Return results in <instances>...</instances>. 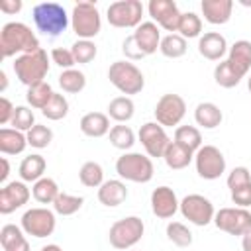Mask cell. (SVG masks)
Masks as SVG:
<instances>
[{
    "label": "cell",
    "instance_id": "obj_1",
    "mask_svg": "<svg viewBox=\"0 0 251 251\" xmlns=\"http://www.w3.org/2000/svg\"><path fill=\"white\" fill-rule=\"evenodd\" d=\"M39 39L37 35L31 31L29 25L22 24V22H8L4 24L2 31H0V51H2V59H10V57H20L24 53H33L39 51Z\"/></svg>",
    "mask_w": 251,
    "mask_h": 251
},
{
    "label": "cell",
    "instance_id": "obj_2",
    "mask_svg": "<svg viewBox=\"0 0 251 251\" xmlns=\"http://www.w3.org/2000/svg\"><path fill=\"white\" fill-rule=\"evenodd\" d=\"M31 16H33V24H35L37 31H41L43 35H49V37H57V35L65 33L71 24L67 10L57 2L35 4L31 10Z\"/></svg>",
    "mask_w": 251,
    "mask_h": 251
},
{
    "label": "cell",
    "instance_id": "obj_3",
    "mask_svg": "<svg viewBox=\"0 0 251 251\" xmlns=\"http://www.w3.org/2000/svg\"><path fill=\"white\" fill-rule=\"evenodd\" d=\"M14 73H16V78L22 84H25L27 88L33 86V84L45 82L43 78L49 73V55H47V51L39 49V51L24 53V55L16 57L14 59Z\"/></svg>",
    "mask_w": 251,
    "mask_h": 251
},
{
    "label": "cell",
    "instance_id": "obj_4",
    "mask_svg": "<svg viewBox=\"0 0 251 251\" xmlns=\"http://www.w3.org/2000/svg\"><path fill=\"white\" fill-rule=\"evenodd\" d=\"M116 173L124 180L143 184V182H149L153 178L155 169H153V161H151L149 155L129 151V153H124L122 157H118V161H116Z\"/></svg>",
    "mask_w": 251,
    "mask_h": 251
},
{
    "label": "cell",
    "instance_id": "obj_5",
    "mask_svg": "<svg viewBox=\"0 0 251 251\" xmlns=\"http://www.w3.org/2000/svg\"><path fill=\"white\" fill-rule=\"evenodd\" d=\"M108 78L126 96L139 94L145 86L143 73L131 61H114L108 69Z\"/></svg>",
    "mask_w": 251,
    "mask_h": 251
},
{
    "label": "cell",
    "instance_id": "obj_6",
    "mask_svg": "<svg viewBox=\"0 0 251 251\" xmlns=\"http://www.w3.org/2000/svg\"><path fill=\"white\" fill-rule=\"evenodd\" d=\"M71 27L78 39H92L102 29V18L94 2H78L71 12Z\"/></svg>",
    "mask_w": 251,
    "mask_h": 251
},
{
    "label": "cell",
    "instance_id": "obj_7",
    "mask_svg": "<svg viewBox=\"0 0 251 251\" xmlns=\"http://www.w3.org/2000/svg\"><path fill=\"white\" fill-rule=\"evenodd\" d=\"M143 231H145V226H143L141 218L127 216V218H122L112 224V227L108 231V239L114 249L126 251V249H131L143 237Z\"/></svg>",
    "mask_w": 251,
    "mask_h": 251
},
{
    "label": "cell",
    "instance_id": "obj_8",
    "mask_svg": "<svg viewBox=\"0 0 251 251\" xmlns=\"http://www.w3.org/2000/svg\"><path fill=\"white\" fill-rule=\"evenodd\" d=\"M196 173L204 180H216L226 173V157L216 145H202L194 153Z\"/></svg>",
    "mask_w": 251,
    "mask_h": 251
},
{
    "label": "cell",
    "instance_id": "obj_9",
    "mask_svg": "<svg viewBox=\"0 0 251 251\" xmlns=\"http://www.w3.org/2000/svg\"><path fill=\"white\" fill-rule=\"evenodd\" d=\"M108 24L114 27H137L143 18V4L139 0H118L106 10Z\"/></svg>",
    "mask_w": 251,
    "mask_h": 251
},
{
    "label": "cell",
    "instance_id": "obj_10",
    "mask_svg": "<svg viewBox=\"0 0 251 251\" xmlns=\"http://www.w3.org/2000/svg\"><path fill=\"white\" fill-rule=\"evenodd\" d=\"M180 214L184 220H188L190 224L194 226H208L210 222H214V216H216V210H214V204L202 196V194H188L180 200V206H178Z\"/></svg>",
    "mask_w": 251,
    "mask_h": 251
},
{
    "label": "cell",
    "instance_id": "obj_11",
    "mask_svg": "<svg viewBox=\"0 0 251 251\" xmlns=\"http://www.w3.org/2000/svg\"><path fill=\"white\" fill-rule=\"evenodd\" d=\"M55 212L49 208H29L22 216V229L31 237H49L55 231Z\"/></svg>",
    "mask_w": 251,
    "mask_h": 251
},
{
    "label": "cell",
    "instance_id": "obj_12",
    "mask_svg": "<svg viewBox=\"0 0 251 251\" xmlns=\"http://www.w3.org/2000/svg\"><path fill=\"white\" fill-rule=\"evenodd\" d=\"M214 226L229 235H245L251 229V212L247 208H220L214 216Z\"/></svg>",
    "mask_w": 251,
    "mask_h": 251
},
{
    "label": "cell",
    "instance_id": "obj_13",
    "mask_svg": "<svg viewBox=\"0 0 251 251\" xmlns=\"http://www.w3.org/2000/svg\"><path fill=\"white\" fill-rule=\"evenodd\" d=\"M186 114V102L180 94H163L155 104V120L163 127L178 126Z\"/></svg>",
    "mask_w": 251,
    "mask_h": 251
},
{
    "label": "cell",
    "instance_id": "obj_14",
    "mask_svg": "<svg viewBox=\"0 0 251 251\" xmlns=\"http://www.w3.org/2000/svg\"><path fill=\"white\" fill-rule=\"evenodd\" d=\"M137 137H139V141H141L145 153H147L149 157H157V159H159V157L163 159L167 147L171 145V139H169L165 127H163L161 124H157V122H147V124H143V126L139 127Z\"/></svg>",
    "mask_w": 251,
    "mask_h": 251
},
{
    "label": "cell",
    "instance_id": "obj_15",
    "mask_svg": "<svg viewBox=\"0 0 251 251\" xmlns=\"http://www.w3.org/2000/svg\"><path fill=\"white\" fill-rule=\"evenodd\" d=\"M147 12L153 18V22H157L159 27H163L165 31H178V24L182 14L178 12L176 2L173 0H151L147 4Z\"/></svg>",
    "mask_w": 251,
    "mask_h": 251
},
{
    "label": "cell",
    "instance_id": "obj_16",
    "mask_svg": "<svg viewBox=\"0 0 251 251\" xmlns=\"http://www.w3.org/2000/svg\"><path fill=\"white\" fill-rule=\"evenodd\" d=\"M31 192L24 180H12L0 190V214H12L24 204H27Z\"/></svg>",
    "mask_w": 251,
    "mask_h": 251
},
{
    "label": "cell",
    "instance_id": "obj_17",
    "mask_svg": "<svg viewBox=\"0 0 251 251\" xmlns=\"http://www.w3.org/2000/svg\"><path fill=\"white\" fill-rule=\"evenodd\" d=\"M178 206H180V202L171 186H157L151 192V210L157 218H161V220L173 218L178 212Z\"/></svg>",
    "mask_w": 251,
    "mask_h": 251
},
{
    "label": "cell",
    "instance_id": "obj_18",
    "mask_svg": "<svg viewBox=\"0 0 251 251\" xmlns=\"http://www.w3.org/2000/svg\"><path fill=\"white\" fill-rule=\"evenodd\" d=\"M133 35V39H135V43H137V47L141 49V53L147 57V55H153L157 49H159V45H161V31H159V25L155 24V22H141L137 27H135V31L131 33Z\"/></svg>",
    "mask_w": 251,
    "mask_h": 251
},
{
    "label": "cell",
    "instance_id": "obj_19",
    "mask_svg": "<svg viewBox=\"0 0 251 251\" xmlns=\"http://www.w3.org/2000/svg\"><path fill=\"white\" fill-rule=\"evenodd\" d=\"M198 53L208 61H222L227 53V41L218 31H208L198 39Z\"/></svg>",
    "mask_w": 251,
    "mask_h": 251
},
{
    "label": "cell",
    "instance_id": "obj_20",
    "mask_svg": "<svg viewBox=\"0 0 251 251\" xmlns=\"http://www.w3.org/2000/svg\"><path fill=\"white\" fill-rule=\"evenodd\" d=\"M200 10L208 24L222 25V24H227L231 18L233 2L231 0H202Z\"/></svg>",
    "mask_w": 251,
    "mask_h": 251
},
{
    "label": "cell",
    "instance_id": "obj_21",
    "mask_svg": "<svg viewBox=\"0 0 251 251\" xmlns=\"http://www.w3.org/2000/svg\"><path fill=\"white\" fill-rule=\"evenodd\" d=\"M126 198H127V186L124 180H118V178L104 180V184L98 188V200L108 208H116L124 204Z\"/></svg>",
    "mask_w": 251,
    "mask_h": 251
},
{
    "label": "cell",
    "instance_id": "obj_22",
    "mask_svg": "<svg viewBox=\"0 0 251 251\" xmlns=\"http://www.w3.org/2000/svg\"><path fill=\"white\" fill-rule=\"evenodd\" d=\"M80 131L86 137H104L110 133V116L102 112H88L80 118Z\"/></svg>",
    "mask_w": 251,
    "mask_h": 251
},
{
    "label": "cell",
    "instance_id": "obj_23",
    "mask_svg": "<svg viewBox=\"0 0 251 251\" xmlns=\"http://www.w3.org/2000/svg\"><path fill=\"white\" fill-rule=\"evenodd\" d=\"M0 243L4 251H29V243L24 235V229L14 226V224H6L0 229Z\"/></svg>",
    "mask_w": 251,
    "mask_h": 251
},
{
    "label": "cell",
    "instance_id": "obj_24",
    "mask_svg": "<svg viewBox=\"0 0 251 251\" xmlns=\"http://www.w3.org/2000/svg\"><path fill=\"white\" fill-rule=\"evenodd\" d=\"M194 120L204 129H216L222 124L224 114H222L218 104H214V102H200L196 106V110H194Z\"/></svg>",
    "mask_w": 251,
    "mask_h": 251
},
{
    "label": "cell",
    "instance_id": "obj_25",
    "mask_svg": "<svg viewBox=\"0 0 251 251\" xmlns=\"http://www.w3.org/2000/svg\"><path fill=\"white\" fill-rule=\"evenodd\" d=\"M27 147V137L24 131H18L14 127H2L0 129V151L4 155H20Z\"/></svg>",
    "mask_w": 251,
    "mask_h": 251
},
{
    "label": "cell",
    "instance_id": "obj_26",
    "mask_svg": "<svg viewBox=\"0 0 251 251\" xmlns=\"http://www.w3.org/2000/svg\"><path fill=\"white\" fill-rule=\"evenodd\" d=\"M47 169V163L43 159V155L39 153H33V155H27L24 157V161L20 163V178L24 182H37L39 178H43V173Z\"/></svg>",
    "mask_w": 251,
    "mask_h": 251
},
{
    "label": "cell",
    "instance_id": "obj_27",
    "mask_svg": "<svg viewBox=\"0 0 251 251\" xmlns=\"http://www.w3.org/2000/svg\"><path fill=\"white\" fill-rule=\"evenodd\" d=\"M227 61L245 76L251 69V41L239 39L227 51Z\"/></svg>",
    "mask_w": 251,
    "mask_h": 251
},
{
    "label": "cell",
    "instance_id": "obj_28",
    "mask_svg": "<svg viewBox=\"0 0 251 251\" xmlns=\"http://www.w3.org/2000/svg\"><path fill=\"white\" fill-rule=\"evenodd\" d=\"M163 159H165V163H167L169 169H173V171H180V169H186V167L192 163L194 153L188 151V149H184L182 145L171 141V145L167 147Z\"/></svg>",
    "mask_w": 251,
    "mask_h": 251
},
{
    "label": "cell",
    "instance_id": "obj_29",
    "mask_svg": "<svg viewBox=\"0 0 251 251\" xmlns=\"http://www.w3.org/2000/svg\"><path fill=\"white\" fill-rule=\"evenodd\" d=\"M133 114H135V104L129 96H116L108 104V116L118 124L129 122L133 118Z\"/></svg>",
    "mask_w": 251,
    "mask_h": 251
},
{
    "label": "cell",
    "instance_id": "obj_30",
    "mask_svg": "<svg viewBox=\"0 0 251 251\" xmlns=\"http://www.w3.org/2000/svg\"><path fill=\"white\" fill-rule=\"evenodd\" d=\"M241 78H243V75L227 59L226 61H220L216 65V69H214V80L222 88H233V86H237L241 82Z\"/></svg>",
    "mask_w": 251,
    "mask_h": 251
},
{
    "label": "cell",
    "instance_id": "obj_31",
    "mask_svg": "<svg viewBox=\"0 0 251 251\" xmlns=\"http://www.w3.org/2000/svg\"><path fill=\"white\" fill-rule=\"evenodd\" d=\"M59 194H61L59 184H57L53 178H49V176L39 178V180L33 182V186H31V196H33L39 204H53Z\"/></svg>",
    "mask_w": 251,
    "mask_h": 251
},
{
    "label": "cell",
    "instance_id": "obj_32",
    "mask_svg": "<svg viewBox=\"0 0 251 251\" xmlns=\"http://www.w3.org/2000/svg\"><path fill=\"white\" fill-rule=\"evenodd\" d=\"M175 143H178L184 149L196 153L202 147V133L194 126H178L175 129Z\"/></svg>",
    "mask_w": 251,
    "mask_h": 251
},
{
    "label": "cell",
    "instance_id": "obj_33",
    "mask_svg": "<svg viewBox=\"0 0 251 251\" xmlns=\"http://www.w3.org/2000/svg\"><path fill=\"white\" fill-rule=\"evenodd\" d=\"M59 86L67 94H78L86 86V75L78 69H67L59 75Z\"/></svg>",
    "mask_w": 251,
    "mask_h": 251
},
{
    "label": "cell",
    "instance_id": "obj_34",
    "mask_svg": "<svg viewBox=\"0 0 251 251\" xmlns=\"http://www.w3.org/2000/svg\"><path fill=\"white\" fill-rule=\"evenodd\" d=\"M53 94H55V92H53V88H51L49 82H39V84H33V86L27 88L25 100H27V104H29L31 108L43 110V108L49 104V100L53 98Z\"/></svg>",
    "mask_w": 251,
    "mask_h": 251
},
{
    "label": "cell",
    "instance_id": "obj_35",
    "mask_svg": "<svg viewBox=\"0 0 251 251\" xmlns=\"http://www.w3.org/2000/svg\"><path fill=\"white\" fill-rule=\"evenodd\" d=\"M78 178L88 188H100L104 184V169L96 161H86L78 171Z\"/></svg>",
    "mask_w": 251,
    "mask_h": 251
},
{
    "label": "cell",
    "instance_id": "obj_36",
    "mask_svg": "<svg viewBox=\"0 0 251 251\" xmlns=\"http://www.w3.org/2000/svg\"><path fill=\"white\" fill-rule=\"evenodd\" d=\"M186 49H188V43H186V39H184L182 35H178V33H169V35H165V37L161 39V45H159V51H161L165 57H169V59H178V57H182V55L186 53Z\"/></svg>",
    "mask_w": 251,
    "mask_h": 251
},
{
    "label": "cell",
    "instance_id": "obj_37",
    "mask_svg": "<svg viewBox=\"0 0 251 251\" xmlns=\"http://www.w3.org/2000/svg\"><path fill=\"white\" fill-rule=\"evenodd\" d=\"M82 202H84L82 196H75V194H69V192H61V194L57 196V200L53 202V212H55V214H61V216H73V214H76V212L82 208Z\"/></svg>",
    "mask_w": 251,
    "mask_h": 251
},
{
    "label": "cell",
    "instance_id": "obj_38",
    "mask_svg": "<svg viewBox=\"0 0 251 251\" xmlns=\"http://www.w3.org/2000/svg\"><path fill=\"white\" fill-rule=\"evenodd\" d=\"M110 143L116 147V149H122V151H127L133 147L135 143V133L129 126H124V124H118L110 129Z\"/></svg>",
    "mask_w": 251,
    "mask_h": 251
},
{
    "label": "cell",
    "instance_id": "obj_39",
    "mask_svg": "<svg viewBox=\"0 0 251 251\" xmlns=\"http://www.w3.org/2000/svg\"><path fill=\"white\" fill-rule=\"evenodd\" d=\"M167 239L176 247H190L192 231L182 222H171V224H167Z\"/></svg>",
    "mask_w": 251,
    "mask_h": 251
},
{
    "label": "cell",
    "instance_id": "obj_40",
    "mask_svg": "<svg viewBox=\"0 0 251 251\" xmlns=\"http://www.w3.org/2000/svg\"><path fill=\"white\" fill-rule=\"evenodd\" d=\"M200 31H202L200 16L194 12H184L178 24V35H182L184 39H192V37H200Z\"/></svg>",
    "mask_w": 251,
    "mask_h": 251
},
{
    "label": "cell",
    "instance_id": "obj_41",
    "mask_svg": "<svg viewBox=\"0 0 251 251\" xmlns=\"http://www.w3.org/2000/svg\"><path fill=\"white\" fill-rule=\"evenodd\" d=\"M41 114H43L47 120H53V122L63 120V118L69 114V100H67L63 94L55 92L53 98L49 100V104L41 110Z\"/></svg>",
    "mask_w": 251,
    "mask_h": 251
},
{
    "label": "cell",
    "instance_id": "obj_42",
    "mask_svg": "<svg viewBox=\"0 0 251 251\" xmlns=\"http://www.w3.org/2000/svg\"><path fill=\"white\" fill-rule=\"evenodd\" d=\"M27 145L35 147V149H45L51 141H53V131L49 126H43V124H35L27 133Z\"/></svg>",
    "mask_w": 251,
    "mask_h": 251
},
{
    "label": "cell",
    "instance_id": "obj_43",
    "mask_svg": "<svg viewBox=\"0 0 251 251\" xmlns=\"http://www.w3.org/2000/svg\"><path fill=\"white\" fill-rule=\"evenodd\" d=\"M71 51H73L75 61H76L78 65H86V63H90V61L96 57V53H98L96 43L90 41V39H76V41L71 45Z\"/></svg>",
    "mask_w": 251,
    "mask_h": 251
},
{
    "label": "cell",
    "instance_id": "obj_44",
    "mask_svg": "<svg viewBox=\"0 0 251 251\" xmlns=\"http://www.w3.org/2000/svg\"><path fill=\"white\" fill-rule=\"evenodd\" d=\"M10 126H12L14 129H18V131H25V133H27V131L35 126V116H33V112H31L27 106H16L14 118H12Z\"/></svg>",
    "mask_w": 251,
    "mask_h": 251
},
{
    "label": "cell",
    "instance_id": "obj_45",
    "mask_svg": "<svg viewBox=\"0 0 251 251\" xmlns=\"http://www.w3.org/2000/svg\"><path fill=\"white\" fill-rule=\"evenodd\" d=\"M226 182H227V188L229 190H235V188H241L245 184H251V171L247 167H235L227 175V180Z\"/></svg>",
    "mask_w": 251,
    "mask_h": 251
},
{
    "label": "cell",
    "instance_id": "obj_46",
    "mask_svg": "<svg viewBox=\"0 0 251 251\" xmlns=\"http://www.w3.org/2000/svg\"><path fill=\"white\" fill-rule=\"evenodd\" d=\"M51 61H53L57 67H61L63 71L75 69V65H76L73 51H71V49H65V47H55V49H51Z\"/></svg>",
    "mask_w": 251,
    "mask_h": 251
},
{
    "label": "cell",
    "instance_id": "obj_47",
    "mask_svg": "<svg viewBox=\"0 0 251 251\" xmlns=\"http://www.w3.org/2000/svg\"><path fill=\"white\" fill-rule=\"evenodd\" d=\"M229 192H231V202L237 208H249L251 206V184H245V186L229 190Z\"/></svg>",
    "mask_w": 251,
    "mask_h": 251
},
{
    "label": "cell",
    "instance_id": "obj_48",
    "mask_svg": "<svg viewBox=\"0 0 251 251\" xmlns=\"http://www.w3.org/2000/svg\"><path fill=\"white\" fill-rule=\"evenodd\" d=\"M122 51H124V55H126L127 59H131V61H137V59H143V57H145V55L141 53V49L137 47L133 35H129V37L124 39V43H122Z\"/></svg>",
    "mask_w": 251,
    "mask_h": 251
},
{
    "label": "cell",
    "instance_id": "obj_49",
    "mask_svg": "<svg viewBox=\"0 0 251 251\" xmlns=\"http://www.w3.org/2000/svg\"><path fill=\"white\" fill-rule=\"evenodd\" d=\"M14 110H16V106H14L6 96H2V98H0V124H2V126H6V124L12 122Z\"/></svg>",
    "mask_w": 251,
    "mask_h": 251
},
{
    "label": "cell",
    "instance_id": "obj_50",
    "mask_svg": "<svg viewBox=\"0 0 251 251\" xmlns=\"http://www.w3.org/2000/svg\"><path fill=\"white\" fill-rule=\"evenodd\" d=\"M0 10L4 14H18L22 10V0H2L0 2Z\"/></svg>",
    "mask_w": 251,
    "mask_h": 251
},
{
    "label": "cell",
    "instance_id": "obj_51",
    "mask_svg": "<svg viewBox=\"0 0 251 251\" xmlns=\"http://www.w3.org/2000/svg\"><path fill=\"white\" fill-rule=\"evenodd\" d=\"M0 163H2L0 180H2V182H6V178H8V175H10V163H8V159H6V157H2V159H0Z\"/></svg>",
    "mask_w": 251,
    "mask_h": 251
},
{
    "label": "cell",
    "instance_id": "obj_52",
    "mask_svg": "<svg viewBox=\"0 0 251 251\" xmlns=\"http://www.w3.org/2000/svg\"><path fill=\"white\" fill-rule=\"evenodd\" d=\"M241 247H243V251H251V229L241 237Z\"/></svg>",
    "mask_w": 251,
    "mask_h": 251
},
{
    "label": "cell",
    "instance_id": "obj_53",
    "mask_svg": "<svg viewBox=\"0 0 251 251\" xmlns=\"http://www.w3.org/2000/svg\"><path fill=\"white\" fill-rule=\"evenodd\" d=\"M41 251H63V249H61L57 243H47V245L41 247Z\"/></svg>",
    "mask_w": 251,
    "mask_h": 251
},
{
    "label": "cell",
    "instance_id": "obj_54",
    "mask_svg": "<svg viewBox=\"0 0 251 251\" xmlns=\"http://www.w3.org/2000/svg\"><path fill=\"white\" fill-rule=\"evenodd\" d=\"M0 80H2V90H6V86H8V76H6L4 71H0Z\"/></svg>",
    "mask_w": 251,
    "mask_h": 251
},
{
    "label": "cell",
    "instance_id": "obj_55",
    "mask_svg": "<svg viewBox=\"0 0 251 251\" xmlns=\"http://www.w3.org/2000/svg\"><path fill=\"white\" fill-rule=\"evenodd\" d=\"M247 88H249V92H251V76L247 78Z\"/></svg>",
    "mask_w": 251,
    "mask_h": 251
}]
</instances>
